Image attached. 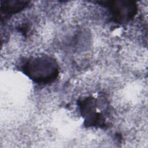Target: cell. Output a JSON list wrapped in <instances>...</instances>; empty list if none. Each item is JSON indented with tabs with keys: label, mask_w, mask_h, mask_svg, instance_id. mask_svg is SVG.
<instances>
[{
	"label": "cell",
	"mask_w": 148,
	"mask_h": 148,
	"mask_svg": "<svg viewBox=\"0 0 148 148\" xmlns=\"http://www.w3.org/2000/svg\"><path fill=\"white\" fill-rule=\"evenodd\" d=\"M115 20L119 22H125L132 18L136 12V7L134 2H114L113 5H109Z\"/></svg>",
	"instance_id": "7a4b0ae2"
},
{
	"label": "cell",
	"mask_w": 148,
	"mask_h": 148,
	"mask_svg": "<svg viewBox=\"0 0 148 148\" xmlns=\"http://www.w3.org/2000/svg\"><path fill=\"white\" fill-rule=\"evenodd\" d=\"M23 69L30 79L39 83L46 84L54 81L59 73L56 60L46 55L30 58L25 63Z\"/></svg>",
	"instance_id": "6da1fadb"
},
{
	"label": "cell",
	"mask_w": 148,
	"mask_h": 148,
	"mask_svg": "<svg viewBox=\"0 0 148 148\" xmlns=\"http://www.w3.org/2000/svg\"><path fill=\"white\" fill-rule=\"evenodd\" d=\"M28 2L25 1H5L1 5L2 10L7 13H16L26 7Z\"/></svg>",
	"instance_id": "3957f363"
}]
</instances>
